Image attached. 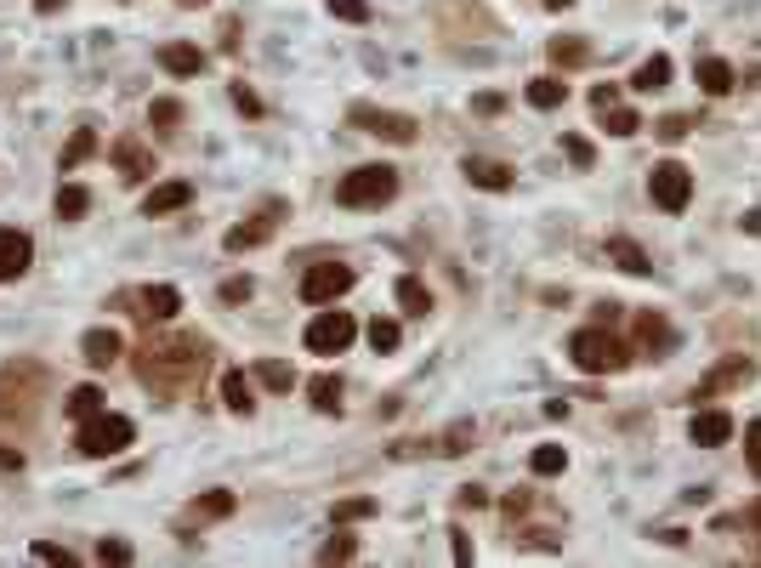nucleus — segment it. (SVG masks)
Returning <instances> with one entry per match:
<instances>
[{
	"label": "nucleus",
	"mask_w": 761,
	"mask_h": 568,
	"mask_svg": "<svg viewBox=\"0 0 761 568\" xmlns=\"http://www.w3.org/2000/svg\"><path fill=\"white\" fill-rule=\"evenodd\" d=\"M205 358H211V347L199 336H148L137 347V381L154 387L160 398H177L205 375Z\"/></svg>",
	"instance_id": "nucleus-1"
},
{
	"label": "nucleus",
	"mask_w": 761,
	"mask_h": 568,
	"mask_svg": "<svg viewBox=\"0 0 761 568\" xmlns=\"http://www.w3.org/2000/svg\"><path fill=\"white\" fill-rule=\"evenodd\" d=\"M568 358H574V370L585 375H614L631 364V347H625L620 336H608V330H574V341H568Z\"/></svg>",
	"instance_id": "nucleus-2"
},
{
	"label": "nucleus",
	"mask_w": 761,
	"mask_h": 568,
	"mask_svg": "<svg viewBox=\"0 0 761 568\" xmlns=\"http://www.w3.org/2000/svg\"><path fill=\"white\" fill-rule=\"evenodd\" d=\"M392 194H398V171H392V165H358V171H347V177L336 182V199L347 205V211L387 205Z\"/></svg>",
	"instance_id": "nucleus-3"
},
{
	"label": "nucleus",
	"mask_w": 761,
	"mask_h": 568,
	"mask_svg": "<svg viewBox=\"0 0 761 568\" xmlns=\"http://www.w3.org/2000/svg\"><path fill=\"white\" fill-rule=\"evenodd\" d=\"M131 438H137V426L125 421V415H108V409H97L91 421H80V455H91V461L125 455V449H131Z\"/></svg>",
	"instance_id": "nucleus-4"
},
{
	"label": "nucleus",
	"mask_w": 761,
	"mask_h": 568,
	"mask_svg": "<svg viewBox=\"0 0 761 568\" xmlns=\"http://www.w3.org/2000/svg\"><path fill=\"white\" fill-rule=\"evenodd\" d=\"M648 194H654V205L665 216H682L693 199V171L682 160H659L654 171H648Z\"/></svg>",
	"instance_id": "nucleus-5"
},
{
	"label": "nucleus",
	"mask_w": 761,
	"mask_h": 568,
	"mask_svg": "<svg viewBox=\"0 0 761 568\" xmlns=\"http://www.w3.org/2000/svg\"><path fill=\"white\" fill-rule=\"evenodd\" d=\"M353 290V267L347 262H313L307 267V279H301V302L307 307H330V302H341Z\"/></svg>",
	"instance_id": "nucleus-6"
},
{
	"label": "nucleus",
	"mask_w": 761,
	"mask_h": 568,
	"mask_svg": "<svg viewBox=\"0 0 761 568\" xmlns=\"http://www.w3.org/2000/svg\"><path fill=\"white\" fill-rule=\"evenodd\" d=\"M353 336H358L353 313H341V307H330V313H319V319L307 324V353L336 358V353H347V347H353Z\"/></svg>",
	"instance_id": "nucleus-7"
},
{
	"label": "nucleus",
	"mask_w": 761,
	"mask_h": 568,
	"mask_svg": "<svg viewBox=\"0 0 761 568\" xmlns=\"http://www.w3.org/2000/svg\"><path fill=\"white\" fill-rule=\"evenodd\" d=\"M347 120L358 125V131H370V137H387V142H415V120L409 114H392V108H370L358 103Z\"/></svg>",
	"instance_id": "nucleus-8"
},
{
	"label": "nucleus",
	"mask_w": 761,
	"mask_h": 568,
	"mask_svg": "<svg viewBox=\"0 0 761 568\" xmlns=\"http://www.w3.org/2000/svg\"><path fill=\"white\" fill-rule=\"evenodd\" d=\"M131 302H137V307H131L137 319H148V324H165V319H177L182 290H177V284H148V290H137Z\"/></svg>",
	"instance_id": "nucleus-9"
},
{
	"label": "nucleus",
	"mask_w": 761,
	"mask_h": 568,
	"mask_svg": "<svg viewBox=\"0 0 761 568\" xmlns=\"http://www.w3.org/2000/svg\"><path fill=\"white\" fill-rule=\"evenodd\" d=\"M29 256H35L29 233L23 228H0V279H23V273H29Z\"/></svg>",
	"instance_id": "nucleus-10"
},
{
	"label": "nucleus",
	"mask_w": 761,
	"mask_h": 568,
	"mask_svg": "<svg viewBox=\"0 0 761 568\" xmlns=\"http://www.w3.org/2000/svg\"><path fill=\"white\" fill-rule=\"evenodd\" d=\"M688 438L699 449H722L727 438H733V415H727V409H699L693 426H688Z\"/></svg>",
	"instance_id": "nucleus-11"
},
{
	"label": "nucleus",
	"mask_w": 761,
	"mask_h": 568,
	"mask_svg": "<svg viewBox=\"0 0 761 568\" xmlns=\"http://www.w3.org/2000/svg\"><path fill=\"white\" fill-rule=\"evenodd\" d=\"M114 165H120V177H125V182L154 177V154H148L137 137H120V142H114Z\"/></svg>",
	"instance_id": "nucleus-12"
},
{
	"label": "nucleus",
	"mask_w": 761,
	"mask_h": 568,
	"mask_svg": "<svg viewBox=\"0 0 761 568\" xmlns=\"http://www.w3.org/2000/svg\"><path fill=\"white\" fill-rule=\"evenodd\" d=\"M120 353H125V347H120V330H86V336H80V358H86L91 370H108Z\"/></svg>",
	"instance_id": "nucleus-13"
},
{
	"label": "nucleus",
	"mask_w": 761,
	"mask_h": 568,
	"mask_svg": "<svg viewBox=\"0 0 761 568\" xmlns=\"http://www.w3.org/2000/svg\"><path fill=\"white\" fill-rule=\"evenodd\" d=\"M194 199V182H160L154 194L142 199V216H171V211H188Z\"/></svg>",
	"instance_id": "nucleus-14"
},
{
	"label": "nucleus",
	"mask_w": 761,
	"mask_h": 568,
	"mask_svg": "<svg viewBox=\"0 0 761 568\" xmlns=\"http://www.w3.org/2000/svg\"><path fill=\"white\" fill-rule=\"evenodd\" d=\"M461 171H466L472 188H489V194H506V188H512V171H506L500 160H478V154H466Z\"/></svg>",
	"instance_id": "nucleus-15"
},
{
	"label": "nucleus",
	"mask_w": 761,
	"mask_h": 568,
	"mask_svg": "<svg viewBox=\"0 0 761 568\" xmlns=\"http://www.w3.org/2000/svg\"><path fill=\"white\" fill-rule=\"evenodd\" d=\"M160 69L188 80V74L205 69V52H199V46H188V40H171V46H160Z\"/></svg>",
	"instance_id": "nucleus-16"
},
{
	"label": "nucleus",
	"mask_w": 761,
	"mask_h": 568,
	"mask_svg": "<svg viewBox=\"0 0 761 568\" xmlns=\"http://www.w3.org/2000/svg\"><path fill=\"white\" fill-rule=\"evenodd\" d=\"M392 296H398V307H404L409 319H426V313H432V290H426V284L415 279V273H404V279H398V290H392Z\"/></svg>",
	"instance_id": "nucleus-17"
},
{
	"label": "nucleus",
	"mask_w": 761,
	"mask_h": 568,
	"mask_svg": "<svg viewBox=\"0 0 761 568\" xmlns=\"http://www.w3.org/2000/svg\"><path fill=\"white\" fill-rule=\"evenodd\" d=\"M233 506H239L233 489H211V495H199L194 506H188V517H194V523H216V517H233Z\"/></svg>",
	"instance_id": "nucleus-18"
},
{
	"label": "nucleus",
	"mask_w": 761,
	"mask_h": 568,
	"mask_svg": "<svg viewBox=\"0 0 761 568\" xmlns=\"http://www.w3.org/2000/svg\"><path fill=\"white\" fill-rule=\"evenodd\" d=\"M693 74H699V91L705 97H727L733 91V63H722V57H705Z\"/></svg>",
	"instance_id": "nucleus-19"
},
{
	"label": "nucleus",
	"mask_w": 761,
	"mask_h": 568,
	"mask_svg": "<svg viewBox=\"0 0 761 568\" xmlns=\"http://www.w3.org/2000/svg\"><path fill=\"white\" fill-rule=\"evenodd\" d=\"M267 233H273V211L256 216V222H239V228H228V239H222V245H228V250H256V245H267Z\"/></svg>",
	"instance_id": "nucleus-20"
},
{
	"label": "nucleus",
	"mask_w": 761,
	"mask_h": 568,
	"mask_svg": "<svg viewBox=\"0 0 761 568\" xmlns=\"http://www.w3.org/2000/svg\"><path fill=\"white\" fill-rule=\"evenodd\" d=\"M608 256L625 267V273H637V279H648L654 273V262H648V250L642 245H631V239H608Z\"/></svg>",
	"instance_id": "nucleus-21"
},
{
	"label": "nucleus",
	"mask_w": 761,
	"mask_h": 568,
	"mask_svg": "<svg viewBox=\"0 0 761 568\" xmlns=\"http://www.w3.org/2000/svg\"><path fill=\"white\" fill-rule=\"evenodd\" d=\"M665 80H671V57L654 52L648 63H637V74H631V91H659Z\"/></svg>",
	"instance_id": "nucleus-22"
},
{
	"label": "nucleus",
	"mask_w": 761,
	"mask_h": 568,
	"mask_svg": "<svg viewBox=\"0 0 761 568\" xmlns=\"http://www.w3.org/2000/svg\"><path fill=\"white\" fill-rule=\"evenodd\" d=\"M222 404H228L233 415H250V409H256V392H250V381L239 370L222 375Z\"/></svg>",
	"instance_id": "nucleus-23"
},
{
	"label": "nucleus",
	"mask_w": 761,
	"mask_h": 568,
	"mask_svg": "<svg viewBox=\"0 0 761 568\" xmlns=\"http://www.w3.org/2000/svg\"><path fill=\"white\" fill-rule=\"evenodd\" d=\"M568 103V80L546 74V80H529V108H563Z\"/></svg>",
	"instance_id": "nucleus-24"
},
{
	"label": "nucleus",
	"mask_w": 761,
	"mask_h": 568,
	"mask_svg": "<svg viewBox=\"0 0 761 568\" xmlns=\"http://www.w3.org/2000/svg\"><path fill=\"white\" fill-rule=\"evenodd\" d=\"M86 211H91V194L80 182H63V188H57V216H63V222H80Z\"/></svg>",
	"instance_id": "nucleus-25"
},
{
	"label": "nucleus",
	"mask_w": 761,
	"mask_h": 568,
	"mask_svg": "<svg viewBox=\"0 0 761 568\" xmlns=\"http://www.w3.org/2000/svg\"><path fill=\"white\" fill-rule=\"evenodd\" d=\"M739 381H750V358H733V364H722V370L710 375L705 387L693 392V398H710V392H722V387H739Z\"/></svg>",
	"instance_id": "nucleus-26"
},
{
	"label": "nucleus",
	"mask_w": 761,
	"mask_h": 568,
	"mask_svg": "<svg viewBox=\"0 0 761 568\" xmlns=\"http://www.w3.org/2000/svg\"><path fill=\"white\" fill-rule=\"evenodd\" d=\"M637 336H642V341H648V347H659V353H671V347H676V336H671V324L659 319V313H642V319H637Z\"/></svg>",
	"instance_id": "nucleus-27"
},
{
	"label": "nucleus",
	"mask_w": 761,
	"mask_h": 568,
	"mask_svg": "<svg viewBox=\"0 0 761 568\" xmlns=\"http://www.w3.org/2000/svg\"><path fill=\"white\" fill-rule=\"evenodd\" d=\"M597 114H602V131H608V137H631V131L642 125L637 114H631V108H620V103H602Z\"/></svg>",
	"instance_id": "nucleus-28"
},
{
	"label": "nucleus",
	"mask_w": 761,
	"mask_h": 568,
	"mask_svg": "<svg viewBox=\"0 0 761 568\" xmlns=\"http://www.w3.org/2000/svg\"><path fill=\"white\" fill-rule=\"evenodd\" d=\"M307 392H313V409H324V415H336V409H341V381H336V375L307 381Z\"/></svg>",
	"instance_id": "nucleus-29"
},
{
	"label": "nucleus",
	"mask_w": 761,
	"mask_h": 568,
	"mask_svg": "<svg viewBox=\"0 0 761 568\" xmlns=\"http://www.w3.org/2000/svg\"><path fill=\"white\" fill-rule=\"evenodd\" d=\"M529 466H534V478H557V472L568 466V455H563L557 444H540V449L529 455Z\"/></svg>",
	"instance_id": "nucleus-30"
},
{
	"label": "nucleus",
	"mask_w": 761,
	"mask_h": 568,
	"mask_svg": "<svg viewBox=\"0 0 761 568\" xmlns=\"http://www.w3.org/2000/svg\"><path fill=\"white\" fill-rule=\"evenodd\" d=\"M585 57H591L585 40H551V63H557V69H580Z\"/></svg>",
	"instance_id": "nucleus-31"
},
{
	"label": "nucleus",
	"mask_w": 761,
	"mask_h": 568,
	"mask_svg": "<svg viewBox=\"0 0 761 568\" xmlns=\"http://www.w3.org/2000/svg\"><path fill=\"white\" fill-rule=\"evenodd\" d=\"M256 375H262V387H273V392H290V387H296V370H290V364H279V358L256 364Z\"/></svg>",
	"instance_id": "nucleus-32"
},
{
	"label": "nucleus",
	"mask_w": 761,
	"mask_h": 568,
	"mask_svg": "<svg viewBox=\"0 0 761 568\" xmlns=\"http://www.w3.org/2000/svg\"><path fill=\"white\" fill-rule=\"evenodd\" d=\"M398 341H404L398 319H375L370 324V347H375V353H398Z\"/></svg>",
	"instance_id": "nucleus-33"
},
{
	"label": "nucleus",
	"mask_w": 761,
	"mask_h": 568,
	"mask_svg": "<svg viewBox=\"0 0 761 568\" xmlns=\"http://www.w3.org/2000/svg\"><path fill=\"white\" fill-rule=\"evenodd\" d=\"M97 409H103V392H97V387H74L69 392V415H74V421H91Z\"/></svg>",
	"instance_id": "nucleus-34"
},
{
	"label": "nucleus",
	"mask_w": 761,
	"mask_h": 568,
	"mask_svg": "<svg viewBox=\"0 0 761 568\" xmlns=\"http://www.w3.org/2000/svg\"><path fill=\"white\" fill-rule=\"evenodd\" d=\"M91 148H97V131H91V125H80V131H74V142L63 148V171H74V165L91 154Z\"/></svg>",
	"instance_id": "nucleus-35"
},
{
	"label": "nucleus",
	"mask_w": 761,
	"mask_h": 568,
	"mask_svg": "<svg viewBox=\"0 0 761 568\" xmlns=\"http://www.w3.org/2000/svg\"><path fill=\"white\" fill-rule=\"evenodd\" d=\"M353 557H358L353 534H336V540H324V551H319V563H353Z\"/></svg>",
	"instance_id": "nucleus-36"
},
{
	"label": "nucleus",
	"mask_w": 761,
	"mask_h": 568,
	"mask_svg": "<svg viewBox=\"0 0 761 568\" xmlns=\"http://www.w3.org/2000/svg\"><path fill=\"white\" fill-rule=\"evenodd\" d=\"M35 557L52 568H74V551L69 546H52V540H35Z\"/></svg>",
	"instance_id": "nucleus-37"
},
{
	"label": "nucleus",
	"mask_w": 761,
	"mask_h": 568,
	"mask_svg": "<svg viewBox=\"0 0 761 568\" xmlns=\"http://www.w3.org/2000/svg\"><path fill=\"white\" fill-rule=\"evenodd\" d=\"M250 296H256V284H250V273H239V279H222V302H250Z\"/></svg>",
	"instance_id": "nucleus-38"
},
{
	"label": "nucleus",
	"mask_w": 761,
	"mask_h": 568,
	"mask_svg": "<svg viewBox=\"0 0 761 568\" xmlns=\"http://www.w3.org/2000/svg\"><path fill=\"white\" fill-rule=\"evenodd\" d=\"M370 512H375V500H370V495L341 500V506H336V523H358V517H370Z\"/></svg>",
	"instance_id": "nucleus-39"
},
{
	"label": "nucleus",
	"mask_w": 761,
	"mask_h": 568,
	"mask_svg": "<svg viewBox=\"0 0 761 568\" xmlns=\"http://www.w3.org/2000/svg\"><path fill=\"white\" fill-rule=\"evenodd\" d=\"M148 120L160 125V131H171V125H177V120H182V103H171V97H160V103L148 108Z\"/></svg>",
	"instance_id": "nucleus-40"
},
{
	"label": "nucleus",
	"mask_w": 761,
	"mask_h": 568,
	"mask_svg": "<svg viewBox=\"0 0 761 568\" xmlns=\"http://www.w3.org/2000/svg\"><path fill=\"white\" fill-rule=\"evenodd\" d=\"M97 563L125 568V563H131V546H125V540H103V546H97Z\"/></svg>",
	"instance_id": "nucleus-41"
},
{
	"label": "nucleus",
	"mask_w": 761,
	"mask_h": 568,
	"mask_svg": "<svg viewBox=\"0 0 761 568\" xmlns=\"http://www.w3.org/2000/svg\"><path fill=\"white\" fill-rule=\"evenodd\" d=\"M688 131H693V120H688V114H671V120H659V137H665V142H682Z\"/></svg>",
	"instance_id": "nucleus-42"
},
{
	"label": "nucleus",
	"mask_w": 761,
	"mask_h": 568,
	"mask_svg": "<svg viewBox=\"0 0 761 568\" xmlns=\"http://www.w3.org/2000/svg\"><path fill=\"white\" fill-rule=\"evenodd\" d=\"M330 12H336V18H347V23H364V18H370V6H364V0H330Z\"/></svg>",
	"instance_id": "nucleus-43"
},
{
	"label": "nucleus",
	"mask_w": 761,
	"mask_h": 568,
	"mask_svg": "<svg viewBox=\"0 0 761 568\" xmlns=\"http://www.w3.org/2000/svg\"><path fill=\"white\" fill-rule=\"evenodd\" d=\"M744 455H750V466H756V478H761V421L744 426Z\"/></svg>",
	"instance_id": "nucleus-44"
},
{
	"label": "nucleus",
	"mask_w": 761,
	"mask_h": 568,
	"mask_svg": "<svg viewBox=\"0 0 761 568\" xmlns=\"http://www.w3.org/2000/svg\"><path fill=\"white\" fill-rule=\"evenodd\" d=\"M233 103H239V114H262V97H256V91H250L245 80L233 86Z\"/></svg>",
	"instance_id": "nucleus-45"
},
{
	"label": "nucleus",
	"mask_w": 761,
	"mask_h": 568,
	"mask_svg": "<svg viewBox=\"0 0 761 568\" xmlns=\"http://www.w3.org/2000/svg\"><path fill=\"white\" fill-rule=\"evenodd\" d=\"M449 534H455V540H449V551H455V563H472V540H466L461 529H449Z\"/></svg>",
	"instance_id": "nucleus-46"
},
{
	"label": "nucleus",
	"mask_w": 761,
	"mask_h": 568,
	"mask_svg": "<svg viewBox=\"0 0 761 568\" xmlns=\"http://www.w3.org/2000/svg\"><path fill=\"white\" fill-rule=\"evenodd\" d=\"M568 154H574V165H591V142H580V137H568Z\"/></svg>",
	"instance_id": "nucleus-47"
},
{
	"label": "nucleus",
	"mask_w": 761,
	"mask_h": 568,
	"mask_svg": "<svg viewBox=\"0 0 761 568\" xmlns=\"http://www.w3.org/2000/svg\"><path fill=\"white\" fill-rule=\"evenodd\" d=\"M0 472H23V455H18V449H0Z\"/></svg>",
	"instance_id": "nucleus-48"
},
{
	"label": "nucleus",
	"mask_w": 761,
	"mask_h": 568,
	"mask_svg": "<svg viewBox=\"0 0 761 568\" xmlns=\"http://www.w3.org/2000/svg\"><path fill=\"white\" fill-rule=\"evenodd\" d=\"M57 6H63V0H35V12H40V18H52Z\"/></svg>",
	"instance_id": "nucleus-49"
},
{
	"label": "nucleus",
	"mask_w": 761,
	"mask_h": 568,
	"mask_svg": "<svg viewBox=\"0 0 761 568\" xmlns=\"http://www.w3.org/2000/svg\"><path fill=\"white\" fill-rule=\"evenodd\" d=\"M744 523H750V529H761V500L750 506V512H744Z\"/></svg>",
	"instance_id": "nucleus-50"
},
{
	"label": "nucleus",
	"mask_w": 761,
	"mask_h": 568,
	"mask_svg": "<svg viewBox=\"0 0 761 568\" xmlns=\"http://www.w3.org/2000/svg\"><path fill=\"white\" fill-rule=\"evenodd\" d=\"M546 6H551V12H568V6H574V0H546Z\"/></svg>",
	"instance_id": "nucleus-51"
},
{
	"label": "nucleus",
	"mask_w": 761,
	"mask_h": 568,
	"mask_svg": "<svg viewBox=\"0 0 761 568\" xmlns=\"http://www.w3.org/2000/svg\"><path fill=\"white\" fill-rule=\"evenodd\" d=\"M177 6H205V0H177Z\"/></svg>",
	"instance_id": "nucleus-52"
}]
</instances>
